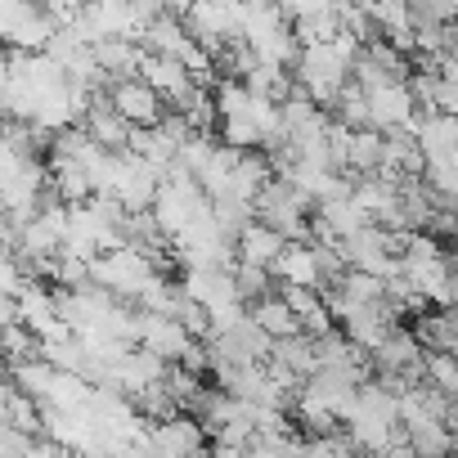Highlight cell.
<instances>
[{
  "label": "cell",
  "instance_id": "cell-1",
  "mask_svg": "<svg viewBox=\"0 0 458 458\" xmlns=\"http://www.w3.org/2000/svg\"><path fill=\"white\" fill-rule=\"evenodd\" d=\"M297 86L324 108V113H333V104H337V95L346 90V81H351V64H342V55L333 50V46H315V50H301V64H297Z\"/></svg>",
  "mask_w": 458,
  "mask_h": 458
},
{
  "label": "cell",
  "instance_id": "cell-2",
  "mask_svg": "<svg viewBox=\"0 0 458 458\" xmlns=\"http://www.w3.org/2000/svg\"><path fill=\"white\" fill-rule=\"evenodd\" d=\"M108 99H113V108L135 126V131H157L162 122H166V99L153 90V86H144L140 77H131V81H117L113 90H108Z\"/></svg>",
  "mask_w": 458,
  "mask_h": 458
},
{
  "label": "cell",
  "instance_id": "cell-3",
  "mask_svg": "<svg viewBox=\"0 0 458 458\" xmlns=\"http://www.w3.org/2000/svg\"><path fill=\"white\" fill-rule=\"evenodd\" d=\"M86 131H90V140H95L104 153H126V148H131V135H135V126L113 108V99H108V95H95V99H90Z\"/></svg>",
  "mask_w": 458,
  "mask_h": 458
},
{
  "label": "cell",
  "instance_id": "cell-4",
  "mask_svg": "<svg viewBox=\"0 0 458 458\" xmlns=\"http://www.w3.org/2000/svg\"><path fill=\"white\" fill-rule=\"evenodd\" d=\"M180 288H184V297H193L207 310H225V306H239L243 301L239 297V284H234V270H189Z\"/></svg>",
  "mask_w": 458,
  "mask_h": 458
},
{
  "label": "cell",
  "instance_id": "cell-5",
  "mask_svg": "<svg viewBox=\"0 0 458 458\" xmlns=\"http://www.w3.org/2000/svg\"><path fill=\"white\" fill-rule=\"evenodd\" d=\"M369 113H373V131L395 135V131H409L418 104H413V90L409 86H386V90H373L369 95Z\"/></svg>",
  "mask_w": 458,
  "mask_h": 458
},
{
  "label": "cell",
  "instance_id": "cell-6",
  "mask_svg": "<svg viewBox=\"0 0 458 458\" xmlns=\"http://www.w3.org/2000/svg\"><path fill=\"white\" fill-rule=\"evenodd\" d=\"M395 319H400V315L382 301V306H364V310H355V315L346 319V328H342V333H346L360 351L377 355V351L386 346V337L395 333Z\"/></svg>",
  "mask_w": 458,
  "mask_h": 458
},
{
  "label": "cell",
  "instance_id": "cell-7",
  "mask_svg": "<svg viewBox=\"0 0 458 458\" xmlns=\"http://www.w3.org/2000/svg\"><path fill=\"white\" fill-rule=\"evenodd\" d=\"M153 445H157V454L193 458V454H202V449H207V427H202L198 418L180 413V418H171V422L153 427Z\"/></svg>",
  "mask_w": 458,
  "mask_h": 458
},
{
  "label": "cell",
  "instance_id": "cell-8",
  "mask_svg": "<svg viewBox=\"0 0 458 458\" xmlns=\"http://www.w3.org/2000/svg\"><path fill=\"white\" fill-rule=\"evenodd\" d=\"M288 248H293V243L279 234V229H270L266 220H252V225L243 229V239H239V261L261 266V270H275Z\"/></svg>",
  "mask_w": 458,
  "mask_h": 458
},
{
  "label": "cell",
  "instance_id": "cell-9",
  "mask_svg": "<svg viewBox=\"0 0 458 458\" xmlns=\"http://www.w3.org/2000/svg\"><path fill=\"white\" fill-rule=\"evenodd\" d=\"M189 346H193V337L184 333V324H180V319L144 315V351H153V355H162V360L171 364V360H184V355H189Z\"/></svg>",
  "mask_w": 458,
  "mask_h": 458
},
{
  "label": "cell",
  "instance_id": "cell-10",
  "mask_svg": "<svg viewBox=\"0 0 458 458\" xmlns=\"http://www.w3.org/2000/svg\"><path fill=\"white\" fill-rule=\"evenodd\" d=\"M248 315H252V324H261L275 342H293V337H306V328H301V319L288 310V301L275 293V297H261V301H252L248 306Z\"/></svg>",
  "mask_w": 458,
  "mask_h": 458
},
{
  "label": "cell",
  "instance_id": "cell-11",
  "mask_svg": "<svg viewBox=\"0 0 458 458\" xmlns=\"http://www.w3.org/2000/svg\"><path fill=\"white\" fill-rule=\"evenodd\" d=\"M140 81L153 86L162 99H175L180 90L193 86L189 72H184V64H180V59H162V55H144V64H140Z\"/></svg>",
  "mask_w": 458,
  "mask_h": 458
},
{
  "label": "cell",
  "instance_id": "cell-12",
  "mask_svg": "<svg viewBox=\"0 0 458 458\" xmlns=\"http://www.w3.org/2000/svg\"><path fill=\"white\" fill-rule=\"evenodd\" d=\"M279 284H293V288H324V275H319V261H315V248L306 243H293L279 266H275Z\"/></svg>",
  "mask_w": 458,
  "mask_h": 458
},
{
  "label": "cell",
  "instance_id": "cell-13",
  "mask_svg": "<svg viewBox=\"0 0 458 458\" xmlns=\"http://www.w3.org/2000/svg\"><path fill=\"white\" fill-rule=\"evenodd\" d=\"M50 184L59 189V198H64L68 207L95 202V180H90V171L77 166V162H50Z\"/></svg>",
  "mask_w": 458,
  "mask_h": 458
},
{
  "label": "cell",
  "instance_id": "cell-14",
  "mask_svg": "<svg viewBox=\"0 0 458 458\" xmlns=\"http://www.w3.org/2000/svg\"><path fill=\"white\" fill-rule=\"evenodd\" d=\"M10 382H14L23 395H32L37 404H46L50 391H55V382H59V373H55L46 360H28V364H14V369H10Z\"/></svg>",
  "mask_w": 458,
  "mask_h": 458
},
{
  "label": "cell",
  "instance_id": "cell-15",
  "mask_svg": "<svg viewBox=\"0 0 458 458\" xmlns=\"http://www.w3.org/2000/svg\"><path fill=\"white\" fill-rule=\"evenodd\" d=\"M418 144H422L427 162H436V157H454V153H458V117H445V113L431 117V122L422 126Z\"/></svg>",
  "mask_w": 458,
  "mask_h": 458
},
{
  "label": "cell",
  "instance_id": "cell-16",
  "mask_svg": "<svg viewBox=\"0 0 458 458\" xmlns=\"http://www.w3.org/2000/svg\"><path fill=\"white\" fill-rule=\"evenodd\" d=\"M315 216H324V220H328V225L337 229V234H342V243H346V239H355L360 229L377 225V220H373V216H369V211H364V207L355 202V198H351V202H328V207H319Z\"/></svg>",
  "mask_w": 458,
  "mask_h": 458
},
{
  "label": "cell",
  "instance_id": "cell-17",
  "mask_svg": "<svg viewBox=\"0 0 458 458\" xmlns=\"http://www.w3.org/2000/svg\"><path fill=\"white\" fill-rule=\"evenodd\" d=\"M234 284H239V297H243L248 306L261 301V297H275V293H279L275 270H261V266H248V261L234 266Z\"/></svg>",
  "mask_w": 458,
  "mask_h": 458
},
{
  "label": "cell",
  "instance_id": "cell-18",
  "mask_svg": "<svg viewBox=\"0 0 458 458\" xmlns=\"http://www.w3.org/2000/svg\"><path fill=\"white\" fill-rule=\"evenodd\" d=\"M297 422H301L310 436H337V431H342L337 413H333V409H324V404H319V400H310V395H297Z\"/></svg>",
  "mask_w": 458,
  "mask_h": 458
},
{
  "label": "cell",
  "instance_id": "cell-19",
  "mask_svg": "<svg viewBox=\"0 0 458 458\" xmlns=\"http://www.w3.org/2000/svg\"><path fill=\"white\" fill-rule=\"evenodd\" d=\"M427 382L454 400V395H458V355H445V351L431 355V351H427Z\"/></svg>",
  "mask_w": 458,
  "mask_h": 458
},
{
  "label": "cell",
  "instance_id": "cell-20",
  "mask_svg": "<svg viewBox=\"0 0 458 458\" xmlns=\"http://www.w3.org/2000/svg\"><path fill=\"white\" fill-rule=\"evenodd\" d=\"M279 297L288 301V310L306 324L315 310H324V293L319 288H293V284H279Z\"/></svg>",
  "mask_w": 458,
  "mask_h": 458
},
{
  "label": "cell",
  "instance_id": "cell-21",
  "mask_svg": "<svg viewBox=\"0 0 458 458\" xmlns=\"http://www.w3.org/2000/svg\"><path fill=\"white\" fill-rule=\"evenodd\" d=\"M180 324H184V333L193 337V342H211V310L207 306H198L193 297H184L180 301V315H175Z\"/></svg>",
  "mask_w": 458,
  "mask_h": 458
},
{
  "label": "cell",
  "instance_id": "cell-22",
  "mask_svg": "<svg viewBox=\"0 0 458 458\" xmlns=\"http://www.w3.org/2000/svg\"><path fill=\"white\" fill-rule=\"evenodd\" d=\"M37 436H28V431H19V427H0V454L5 458H32L37 454Z\"/></svg>",
  "mask_w": 458,
  "mask_h": 458
},
{
  "label": "cell",
  "instance_id": "cell-23",
  "mask_svg": "<svg viewBox=\"0 0 458 458\" xmlns=\"http://www.w3.org/2000/svg\"><path fill=\"white\" fill-rule=\"evenodd\" d=\"M211 458H248V449H239V445H211Z\"/></svg>",
  "mask_w": 458,
  "mask_h": 458
},
{
  "label": "cell",
  "instance_id": "cell-24",
  "mask_svg": "<svg viewBox=\"0 0 458 458\" xmlns=\"http://www.w3.org/2000/svg\"><path fill=\"white\" fill-rule=\"evenodd\" d=\"M193 458H211V454H207V449H202V454H193Z\"/></svg>",
  "mask_w": 458,
  "mask_h": 458
},
{
  "label": "cell",
  "instance_id": "cell-25",
  "mask_svg": "<svg viewBox=\"0 0 458 458\" xmlns=\"http://www.w3.org/2000/svg\"><path fill=\"white\" fill-rule=\"evenodd\" d=\"M454 243H458V234H454Z\"/></svg>",
  "mask_w": 458,
  "mask_h": 458
},
{
  "label": "cell",
  "instance_id": "cell-26",
  "mask_svg": "<svg viewBox=\"0 0 458 458\" xmlns=\"http://www.w3.org/2000/svg\"><path fill=\"white\" fill-rule=\"evenodd\" d=\"M454 458H458V454H454Z\"/></svg>",
  "mask_w": 458,
  "mask_h": 458
}]
</instances>
